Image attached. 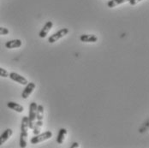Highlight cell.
I'll list each match as a JSON object with an SVG mask.
<instances>
[{
	"label": "cell",
	"mask_w": 149,
	"mask_h": 148,
	"mask_svg": "<svg viewBox=\"0 0 149 148\" xmlns=\"http://www.w3.org/2000/svg\"><path fill=\"white\" fill-rule=\"evenodd\" d=\"M29 118L28 117H23L21 124V134H20V147H27L28 137H29Z\"/></svg>",
	"instance_id": "cell-1"
},
{
	"label": "cell",
	"mask_w": 149,
	"mask_h": 148,
	"mask_svg": "<svg viewBox=\"0 0 149 148\" xmlns=\"http://www.w3.org/2000/svg\"><path fill=\"white\" fill-rule=\"evenodd\" d=\"M43 118H44V106L40 104L37 106V117H36L37 121L35 122L34 127L33 129L34 135L40 133L41 129L43 127Z\"/></svg>",
	"instance_id": "cell-2"
},
{
	"label": "cell",
	"mask_w": 149,
	"mask_h": 148,
	"mask_svg": "<svg viewBox=\"0 0 149 148\" xmlns=\"http://www.w3.org/2000/svg\"><path fill=\"white\" fill-rule=\"evenodd\" d=\"M37 104L35 102H32L29 106V115L28 117L29 118V128L30 129H33L36 122L37 117Z\"/></svg>",
	"instance_id": "cell-3"
},
{
	"label": "cell",
	"mask_w": 149,
	"mask_h": 148,
	"mask_svg": "<svg viewBox=\"0 0 149 148\" xmlns=\"http://www.w3.org/2000/svg\"><path fill=\"white\" fill-rule=\"evenodd\" d=\"M52 137V133L51 131H45L43 133H38L36 135H34L30 140V142L33 145H36L38 143L43 142L45 140H47L51 139Z\"/></svg>",
	"instance_id": "cell-4"
},
{
	"label": "cell",
	"mask_w": 149,
	"mask_h": 148,
	"mask_svg": "<svg viewBox=\"0 0 149 148\" xmlns=\"http://www.w3.org/2000/svg\"><path fill=\"white\" fill-rule=\"evenodd\" d=\"M68 33H69V29L68 28H62L59 31H58L57 33H55L54 34L51 35L48 38V42L50 44H53V43L57 42L58 40H59L60 39H62L64 36H66Z\"/></svg>",
	"instance_id": "cell-5"
},
{
	"label": "cell",
	"mask_w": 149,
	"mask_h": 148,
	"mask_svg": "<svg viewBox=\"0 0 149 148\" xmlns=\"http://www.w3.org/2000/svg\"><path fill=\"white\" fill-rule=\"evenodd\" d=\"M9 77H10L12 81H14L19 83V84H21V85H23V86H26V85L29 83V81H28L24 76L17 74V73H15V72H11V73H10V74H9Z\"/></svg>",
	"instance_id": "cell-6"
},
{
	"label": "cell",
	"mask_w": 149,
	"mask_h": 148,
	"mask_svg": "<svg viewBox=\"0 0 149 148\" xmlns=\"http://www.w3.org/2000/svg\"><path fill=\"white\" fill-rule=\"evenodd\" d=\"M35 84L33 82H29L26 85V88H24L22 93V98L23 99H27L30 95L32 94V92H33V90L35 89Z\"/></svg>",
	"instance_id": "cell-7"
},
{
	"label": "cell",
	"mask_w": 149,
	"mask_h": 148,
	"mask_svg": "<svg viewBox=\"0 0 149 148\" xmlns=\"http://www.w3.org/2000/svg\"><path fill=\"white\" fill-rule=\"evenodd\" d=\"M52 27H53V22H47L45 24V26L43 27V28L40 32L39 36L42 39L45 38L47 36V34L49 33V32L52 28Z\"/></svg>",
	"instance_id": "cell-8"
},
{
	"label": "cell",
	"mask_w": 149,
	"mask_h": 148,
	"mask_svg": "<svg viewBox=\"0 0 149 148\" xmlns=\"http://www.w3.org/2000/svg\"><path fill=\"white\" fill-rule=\"evenodd\" d=\"M13 134V130L11 129H7L3 131V133L0 135V146L4 144Z\"/></svg>",
	"instance_id": "cell-9"
},
{
	"label": "cell",
	"mask_w": 149,
	"mask_h": 148,
	"mask_svg": "<svg viewBox=\"0 0 149 148\" xmlns=\"http://www.w3.org/2000/svg\"><path fill=\"white\" fill-rule=\"evenodd\" d=\"M81 42L85 43H94L98 40V37L94 34H82L80 37Z\"/></svg>",
	"instance_id": "cell-10"
},
{
	"label": "cell",
	"mask_w": 149,
	"mask_h": 148,
	"mask_svg": "<svg viewBox=\"0 0 149 148\" xmlns=\"http://www.w3.org/2000/svg\"><path fill=\"white\" fill-rule=\"evenodd\" d=\"M22 44V42L21 40H9L5 43V47L7 49H15V48H19Z\"/></svg>",
	"instance_id": "cell-11"
},
{
	"label": "cell",
	"mask_w": 149,
	"mask_h": 148,
	"mask_svg": "<svg viewBox=\"0 0 149 148\" xmlns=\"http://www.w3.org/2000/svg\"><path fill=\"white\" fill-rule=\"evenodd\" d=\"M7 106H8V108H10V109L15 110V111L18 112V113H22V112L24 111V107H23L22 105L17 104V103H15V102H13V101L8 102V103H7Z\"/></svg>",
	"instance_id": "cell-12"
},
{
	"label": "cell",
	"mask_w": 149,
	"mask_h": 148,
	"mask_svg": "<svg viewBox=\"0 0 149 148\" xmlns=\"http://www.w3.org/2000/svg\"><path fill=\"white\" fill-rule=\"evenodd\" d=\"M67 134H68V130L66 129H63V128L59 130V132H58V136H57V142L58 144H60V145L63 144L64 142L66 137H67Z\"/></svg>",
	"instance_id": "cell-13"
},
{
	"label": "cell",
	"mask_w": 149,
	"mask_h": 148,
	"mask_svg": "<svg viewBox=\"0 0 149 148\" xmlns=\"http://www.w3.org/2000/svg\"><path fill=\"white\" fill-rule=\"evenodd\" d=\"M130 0H110L108 3H107V6L109 8H114L118 5L120 4H123L126 2H129Z\"/></svg>",
	"instance_id": "cell-14"
},
{
	"label": "cell",
	"mask_w": 149,
	"mask_h": 148,
	"mask_svg": "<svg viewBox=\"0 0 149 148\" xmlns=\"http://www.w3.org/2000/svg\"><path fill=\"white\" fill-rule=\"evenodd\" d=\"M0 76L1 77H3V78H6V77H9V72L3 69V68H0Z\"/></svg>",
	"instance_id": "cell-15"
},
{
	"label": "cell",
	"mask_w": 149,
	"mask_h": 148,
	"mask_svg": "<svg viewBox=\"0 0 149 148\" xmlns=\"http://www.w3.org/2000/svg\"><path fill=\"white\" fill-rule=\"evenodd\" d=\"M10 33V31L6 28H1L0 27V35H7Z\"/></svg>",
	"instance_id": "cell-16"
},
{
	"label": "cell",
	"mask_w": 149,
	"mask_h": 148,
	"mask_svg": "<svg viewBox=\"0 0 149 148\" xmlns=\"http://www.w3.org/2000/svg\"><path fill=\"white\" fill-rule=\"evenodd\" d=\"M141 1H142V0H130L129 2H130V3L131 5H135V4H137L139 2H141Z\"/></svg>",
	"instance_id": "cell-17"
},
{
	"label": "cell",
	"mask_w": 149,
	"mask_h": 148,
	"mask_svg": "<svg viewBox=\"0 0 149 148\" xmlns=\"http://www.w3.org/2000/svg\"><path fill=\"white\" fill-rule=\"evenodd\" d=\"M80 147V145H79V143H77V142H74L72 145H71V148H78Z\"/></svg>",
	"instance_id": "cell-18"
}]
</instances>
